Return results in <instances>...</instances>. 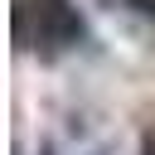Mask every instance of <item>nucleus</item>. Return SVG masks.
Instances as JSON below:
<instances>
[{"instance_id": "obj_1", "label": "nucleus", "mask_w": 155, "mask_h": 155, "mask_svg": "<svg viewBox=\"0 0 155 155\" xmlns=\"http://www.w3.org/2000/svg\"><path fill=\"white\" fill-rule=\"evenodd\" d=\"M87 44V19L78 0H15V48L39 63H58Z\"/></svg>"}, {"instance_id": "obj_2", "label": "nucleus", "mask_w": 155, "mask_h": 155, "mask_svg": "<svg viewBox=\"0 0 155 155\" xmlns=\"http://www.w3.org/2000/svg\"><path fill=\"white\" fill-rule=\"evenodd\" d=\"M107 15L140 48H155V0H107Z\"/></svg>"}, {"instance_id": "obj_3", "label": "nucleus", "mask_w": 155, "mask_h": 155, "mask_svg": "<svg viewBox=\"0 0 155 155\" xmlns=\"http://www.w3.org/2000/svg\"><path fill=\"white\" fill-rule=\"evenodd\" d=\"M140 155H155V136H145V140H140Z\"/></svg>"}, {"instance_id": "obj_4", "label": "nucleus", "mask_w": 155, "mask_h": 155, "mask_svg": "<svg viewBox=\"0 0 155 155\" xmlns=\"http://www.w3.org/2000/svg\"><path fill=\"white\" fill-rule=\"evenodd\" d=\"M92 155H97V150H92Z\"/></svg>"}]
</instances>
